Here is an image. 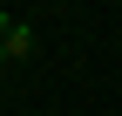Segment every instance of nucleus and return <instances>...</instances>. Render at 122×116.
<instances>
[{"label":"nucleus","mask_w":122,"mask_h":116,"mask_svg":"<svg viewBox=\"0 0 122 116\" xmlns=\"http://www.w3.org/2000/svg\"><path fill=\"white\" fill-rule=\"evenodd\" d=\"M27 55H34V34L14 21V27H7V62H27Z\"/></svg>","instance_id":"1"},{"label":"nucleus","mask_w":122,"mask_h":116,"mask_svg":"<svg viewBox=\"0 0 122 116\" xmlns=\"http://www.w3.org/2000/svg\"><path fill=\"white\" fill-rule=\"evenodd\" d=\"M0 62H7V34H0Z\"/></svg>","instance_id":"2"}]
</instances>
